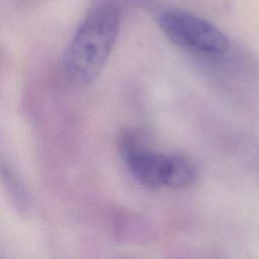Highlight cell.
<instances>
[{"label": "cell", "instance_id": "cell-2", "mask_svg": "<svg viewBox=\"0 0 259 259\" xmlns=\"http://www.w3.org/2000/svg\"><path fill=\"white\" fill-rule=\"evenodd\" d=\"M118 148L131 174L145 187L179 189L191 185L196 178V168L191 160L180 154L153 151L135 131L122 133Z\"/></svg>", "mask_w": 259, "mask_h": 259}, {"label": "cell", "instance_id": "cell-1", "mask_svg": "<svg viewBox=\"0 0 259 259\" xmlns=\"http://www.w3.org/2000/svg\"><path fill=\"white\" fill-rule=\"evenodd\" d=\"M120 22L113 3H100L85 16L63 56V70L76 85L93 82L102 71L115 44Z\"/></svg>", "mask_w": 259, "mask_h": 259}, {"label": "cell", "instance_id": "cell-3", "mask_svg": "<svg viewBox=\"0 0 259 259\" xmlns=\"http://www.w3.org/2000/svg\"><path fill=\"white\" fill-rule=\"evenodd\" d=\"M158 25L173 44L188 51L220 55L229 48V39L222 30L190 12L165 10L158 17Z\"/></svg>", "mask_w": 259, "mask_h": 259}]
</instances>
